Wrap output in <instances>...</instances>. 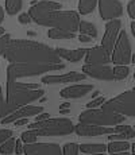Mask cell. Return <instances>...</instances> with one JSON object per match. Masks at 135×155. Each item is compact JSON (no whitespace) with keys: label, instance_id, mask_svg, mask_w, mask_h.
Returning <instances> with one entry per match:
<instances>
[{"label":"cell","instance_id":"cell-5","mask_svg":"<svg viewBox=\"0 0 135 155\" xmlns=\"http://www.w3.org/2000/svg\"><path fill=\"white\" fill-rule=\"evenodd\" d=\"M80 123L85 124H93V126H103V127H111L116 126L124 121V116L119 113L106 111V109H97V108H88L86 111L81 112L79 116Z\"/></svg>","mask_w":135,"mask_h":155},{"label":"cell","instance_id":"cell-11","mask_svg":"<svg viewBox=\"0 0 135 155\" xmlns=\"http://www.w3.org/2000/svg\"><path fill=\"white\" fill-rule=\"evenodd\" d=\"M43 111V107L38 105H23L20 108H18L16 111L11 112L10 115H7L5 117L2 119V124H10V123H14L15 120L18 119H23V117H31V116H37L38 113H41Z\"/></svg>","mask_w":135,"mask_h":155},{"label":"cell","instance_id":"cell-21","mask_svg":"<svg viewBox=\"0 0 135 155\" xmlns=\"http://www.w3.org/2000/svg\"><path fill=\"white\" fill-rule=\"evenodd\" d=\"M79 31L84 35H88L91 38H96L97 37V28H96L95 25L89 22H85V20H80L79 23Z\"/></svg>","mask_w":135,"mask_h":155},{"label":"cell","instance_id":"cell-40","mask_svg":"<svg viewBox=\"0 0 135 155\" xmlns=\"http://www.w3.org/2000/svg\"><path fill=\"white\" fill-rule=\"evenodd\" d=\"M111 155H131V154H128L127 151H122V153H112Z\"/></svg>","mask_w":135,"mask_h":155},{"label":"cell","instance_id":"cell-37","mask_svg":"<svg viewBox=\"0 0 135 155\" xmlns=\"http://www.w3.org/2000/svg\"><path fill=\"white\" fill-rule=\"evenodd\" d=\"M15 123V126H23V124H27V117H23V119H18V120H15L14 121Z\"/></svg>","mask_w":135,"mask_h":155},{"label":"cell","instance_id":"cell-35","mask_svg":"<svg viewBox=\"0 0 135 155\" xmlns=\"http://www.w3.org/2000/svg\"><path fill=\"white\" fill-rule=\"evenodd\" d=\"M15 151L18 155H20L23 153V146H22V140H15Z\"/></svg>","mask_w":135,"mask_h":155},{"label":"cell","instance_id":"cell-2","mask_svg":"<svg viewBox=\"0 0 135 155\" xmlns=\"http://www.w3.org/2000/svg\"><path fill=\"white\" fill-rule=\"evenodd\" d=\"M35 3V2H34ZM62 5L56 2H39L32 4L29 15L32 22L39 26L61 28L76 32L79 30L80 16L74 11H61Z\"/></svg>","mask_w":135,"mask_h":155},{"label":"cell","instance_id":"cell-23","mask_svg":"<svg viewBox=\"0 0 135 155\" xmlns=\"http://www.w3.org/2000/svg\"><path fill=\"white\" fill-rule=\"evenodd\" d=\"M22 10V0H5V11L8 15H16Z\"/></svg>","mask_w":135,"mask_h":155},{"label":"cell","instance_id":"cell-17","mask_svg":"<svg viewBox=\"0 0 135 155\" xmlns=\"http://www.w3.org/2000/svg\"><path fill=\"white\" fill-rule=\"evenodd\" d=\"M56 53L58 54L59 58H64L66 61L70 62H79L81 61L84 55L86 53V49H76V50H68V49H62V47H58V49H54Z\"/></svg>","mask_w":135,"mask_h":155},{"label":"cell","instance_id":"cell-6","mask_svg":"<svg viewBox=\"0 0 135 155\" xmlns=\"http://www.w3.org/2000/svg\"><path fill=\"white\" fill-rule=\"evenodd\" d=\"M134 101H135L134 91H127L108 101L106 100L101 105H103V109H106V111L115 112L123 116H128V117H134L135 116Z\"/></svg>","mask_w":135,"mask_h":155},{"label":"cell","instance_id":"cell-18","mask_svg":"<svg viewBox=\"0 0 135 155\" xmlns=\"http://www.w3.org/2000/svg\"><path fill=\"white\" fill-rule=\"evenodd\" d=\"M79 150L85 154H97V153H106L107 146L101 143H85V144L79 146Z\"/></svg>","mask_w":135,"mask_h":155},{"label":"cell","instance_id":"cell-26","mask_svg":"<svg viewBox=\"0 0 135 155\" xmlns=\"http://www.w3.org/2000/svg\"><path fill=\"white\" fill-rule=\"evenodd\" d=\"M15 151V139L11 136L8 138L5 142H3L0 144V153L2 154H5V155H10Z\"/></svg>","mask_w":135,"mask_h":155},{"label":"cell","instance_id":"cell-3","mask_svg":"<svg viewBox=\"0 0 135 155\" xmlns=\"http://www.w3.org/2000/svg\"><path fill=\"white\" fill-rule=\"evenodd\" d=\"M45 91L41 89L38 84H22V82H16V80H7L5 99L0 86V120L20 107L39 100Z\"/></svg>","mask_w":135,"mask_h":155},{"label":"cell","instance_id":"cell-45","mask_svg":"<svg viewBox=\"0 0 135 155\" xmlns=\"http://www.w3.org/2000/svg\"><path fill=\"white\" fill-rule=\"evenodd\" d=\"M3 155H5V154H3Z\"/></svg>","mask_w":135,"mask_h":155},{"label":"cell","instance_id":"cell-30","mask_svg":"<svg viewBox=\"0 0 135 155\" xmlns=\"http://www.w3.org/2000/svg\"><path fill=\"white\" fill-rule=\"evenodd\" d=\"M106 101V97H96V99H93V100H91L88 104H86V107L88 108H97V107H100L101 104Z\"/></svg>","mask_w":135,"mask_h":155},{"label":"cell","instance_id":"cell-10","mask_svg":"<svg viewBox=\"0 0 135 155\" xmlns=\"http://www.w3.org/2000/svg\"><path fill=\"white\" fill-rule=\"evenodd\" d=\"M99 11L104 20H111L122 16L123 7L119 0H99Z\"/></svg>","mask_w":135,"mask_h":155},{"label":"cell","instance_id":"cell-25","mask_svg":"<svg viewBox=\"0 0 135 155\" xmlns=\"http://www.w3.org/2000/svg\"><path fill=\"white\" fill-rule=\"evenodd\" d=\"M113 71V80H124L130 74V68L127 65H116L112 69Z\"/></svg>","mask_w":135,"mask_h":155},{"label":"cell","instance_id":"cell-44","mask_svg":"<svg viewBox=\"0 0 135 155\" xmlns=\"http://www.w3.org/2000/svg\"><path fill=\"white\" fill-rule=\"evenodd\" d=\"M88 155H104V153H97V154H88Z\"/></svg>","mask_w":135,"mask_h":155},{"label":"cell","instance_id":"cell-38","mask_svg":"<svg viewBox=\"0 0 135 155\" xmlns=\"http://www.w3.org/2000/svg\"><path fill=\"white\" fill-rule=\"evenodd\" d=\"M59 109H70V104L69 103H64L59 105Z\"/></svg>","mask_w":135,"mask_h":155},{"label":"cell","instance_id":"cell-19","mask_svg":"<svg viewBox=\"0 0 135 155\" xmlns=\"http://www.w3.org/2000/svg\"><path fill=\"white\" fill-rule=\"evenodd\" d=\"M47 37L52 39H73L76 35L72 31H66V30L61 28H50L47 32Z\"/></svg>","mask_w":135,"mask_h":155},{"label":"cell","instance_id":"cell-7","mask_svg":"<svg viewBox=\"0 0 135 155\" xmlns=\"http://www.w3.org/2000/svg\"><path fill=\"white\" fill-rule=\"evenodd\" d=\"M111 54H112L111 62H113L115 65H127L131 62V55H133L131 54V42L124 30L119 31Z\"/></svg>","mask_w":135,"mask_h":155},{"label":"cell","instance_id":"cell-32","mask_svg":"<svg viewBox=\"0 0 135 155\" xmlns=\"http://www.w3.org/2000/svg\"><path fill=\"white\" fill-rule=\"evenodd\" d=\"M127 11H128V15H130V18H135V0H130V3H128L127 5Z\"/></svg>","mask_w":135,"mask_h":155},{"label":"cell","instance_id":"cell-24","mask_svg":"<svg viewBox=\"0 0 135 155\" xmlns=\"http://www.w3.org/2000/svg\"><path fill=\"white\" fill-rule=\"evenodd\" d=\"M115 132L123 135L124 140L126 139H133L135 136V130L133 128V126H119V124H116L115 126Z\"/></svg>","mask_w":135,"mask_h":155},{"label":"cell","instance_id":"cell-15","mask_svg":"<svg viewBox=\"0 0 135 155\" xmlns=\"http://www.w3.org/2000/svg\"><path fill=\"white\" fill-rule=\"evenodd\" d=\"M111 54L103 46H95L92 49H86L85 62L88 65H106L111 62Z\"/></svg>","mask_w":135,"mask_h":155},{"label":"cell","instance_id":"cell-1","mask_svg":"<svg viewBox=\"0 0 135 155\" xmlns=\"http://www.w3.org/2000/svg\"><path fill=\"white\" fill-rule=\"evenodd\" d=\"M2 55L10 62L7 80L35 77L47 71L65 69V64L61 62L56 50L34 41L10 39Z\"/></svg>","mask_w":135,"mask_h":155},{"label":"cell","instance_id":"cell-13","mask_svg":"<svg viewBox=\"0 0 135 155\" xmlns=\"http://www.w3.org/2000/svg\"><path fill=\"white\" fill-rule=\"evenodd\" d=\"M85 74L79 73V71H69L59 76H45L42 77L41 82L47 85H56V84H69V82H79L85 80Z\"/></svg>","mask_w":135,"mask_h":155},{"label":"cell","instance_id":"cell-20","mask_svg":"<svg viewBox=\"0 0 135 155\" xmlns=\"http://www.w3.org/2000/svg\"><path fill=\"white\" fill-rule=\"evenodd\" d=\"M131 147L130 143L126 140H110V144L107 146V151L112 153H122V151H127Z\"/></svg>","mask_w":135,"mask_h":155},{"label":"cell","instance_id":"cell-29","mask_svg":"<svg viewBox=\"0 0 135 155\" xmlns=\"http://www.w3.org/2000/svg\"><path fill=\"white\" fill-rule=\"evenodd\" d=\"M11 39V35L10 34H2L0 35V55L3 54V51H4V49H5V45L8 43V41Z\"/></svg>","mask_w":135,"mask_h":155},{"label":"cell","instance_id":"cell-22","mask_svg":"<svg viewBox=\"0 0 135 155\" xmlns=\"http://www.w3.org/2000/svg\"><path fill=\"white\" fill-rule=\"evenodd\" d=\"M97 0H80L79 2V11L81 15H88L95 10Z\"/></svg>","mask_w":135,"mask_h":155},{"label":"cell","instance_id":"cell-27","mask_svg":"<svg viewBox=\"0 0 135 155\" xmlns=\"http://www.w3.org/2000/svg\"><path fill=\"white\" fill-rule=\"evenodd\" d=\"M79 146L76 143H66L62 148V155H79Z\"/></svg>","mask_w":135,"mask_h":155},{"label":"cell","instance_id":"cell-9","mask_svg":"<svg viewBox=\"0 0 135 155\" xmlns=\"http://www.w3.org/2000/svg\"><path fill=\"white\" fill-rule=\"evenodd\" d=\"M120 27H122V22L119 19H111L106 25V32H104V37L101 39V46L110 54L112 53L113 45L116 42V38H118V34L120 31Z\"/></svg>","mask_w":135,"mask_h":155},{"label":"cell","instance_id":"cell-41","mask_svg":"<svg viewBox=\"0 0 135 155\" xmlns=\"http://www.w3.org/2000/svg\"><path fill=\"white\" fill-rule=\"evenodd\" d=\"M131 32H133V35H135V22L131 23Z\"/></svg>","mask_w":135,"mask_h":155},{"label":"cell","instance_id":"cell-43","mask_svg":"<svg viewBox=\"0 0 135 155\" xmlns=\"http://www.w3.org/2000/svg\"><path fill=\"white\" fill-rule=\"evenodd\" d=\"M4 32H5V30L3 28V27H0V35H2V34H4Z\"/></svg>","mask_w":135,"mask_h":155},{"label":"cell","instance_id":"cell-12","mask_svg":"<svg viewBox=\"0 0 135 155\" xmlns=\"http://www.w3.org/2000/svg\"><path fill=\"white\" fill-rule=\"evenodd\" d=\"M74 132L79 136H100V135L115 134V128L80 123V124H77V126H74Z\"/></svg>","mask_w":135,"mask_h":155},{"label":"cell","instance_id":"cell-36","mask_svg":"<svg viewBox=\"0 0 135 155\" xmlns=\"http://www.w3.org/2000/svg\"><path fill=\"white\" fill-rule=\"evenodd\" d=\"M79 41H80V42H91V41H92V38L91 37H88V35H84V34H80L79 35Z\"/></svg>","mask_w":135,"mask_h":155},{"label":"cell","instance_id":"cell-28","mask_svg":"<svg viewBox=\"0 0 135 155\" xmlns=\"http://www.w3.org/2000/svg\"><path fill=\"white\" fill-rule=\"evenodd\" d=\"M37 138H38V135L35 134L34 130H29L22 134V142H25V143H34V142H37Z\"/></svg>","mask_w":135,"mask_h":155},{"label":"cell","instance_id":"cell-39","mask_svg":"<svg viewBox=\"0 0 135 155\" xmlns=\"http://www.w3.org/2000/svg\"><path fill=\"white\" fill-rule=\"evenodd\" d=\"M3 19H4V11H3V8L0 7V23L3 22Z\"/></svg>","mask_w":135,"mask_h":155},{"label":"cell","instance_id":"cell-16","mask_svg":"<svg viewBox=\"0 0 135 155\" xmlns=\"http://www.w3.org/2000/svg\"><path fill=\"white\" fill-rule=\"evenodd\" d=\"M93 89V86L89 84H80V85H72L61 91V97L64 99H80L84 97Z\"/></svg>","mask_w":135,"mask_h":155},{"label":"cell","instance_id":"cell-14","mask_svg":"<svg viewBox=\"0 0 135 155\" xmlns=\"http://www.w3.org/2000/svg\"><path fill=\"white\" fill-rule=\"evenodd\" d=\"M83 71L85 76L93 77L97 80H104V81H111L113 80V71L112 68L108 65H84Z\"/></svg>","mask_w":135,"mask_h":155},{"label":"cell","instance_id":"cell-8","mask_svg":"<svg viewBox=\"0 0 135 155\" xmlns=\"http://www.w3.org/2000/svg\"><path fill=\"white\" fill-rule=\"evenodd\" d=\"M26 155H62V150L57 143H26L23 147Z\"/></svg>","mask_w":135,"mask_h":155},{"label":"cell","instance_id":"cell-4","mask_svg":"<svg viewBox=\"0 0 135 155\" xmlns=\"http://www.w3.org/2000/svg\"><path fill=\"white\" fill-rule=\"evenodd\" d=\"M30 130H34L38 136H64L74 131V124L69 119H46L29 124Z\"/></svg>","mask_w":135,"mask_h":155},{"label":"cell","instance_id":"cell-31","mask_svg":"<svg viewBox=\"0 0 135 155\" xmlns=\"http://www.w3.org/2000/svg\"><path fill=\"white\" fill-rule=\"evenodd\" d=\"M12 136V131L11 130H0V144L3 142H5L8 138Z\"/></svg>","mask_w":135,"mask_h":155},{"label":"cell","instance_id":"cell-34","mask_svg":"<svg viewBox=\"0 0 135 155\" xmlns=\"http://www.w3.org/2000/svg\"><path fill=\"white\" fill-rule=\"evenodd\" d=\"M50 115L47 112H43L42 111L41 113H38L37 116H35V121H39V120H46V119H49Z\"/></svg>","mask_w":135,"mask_h":155},{"label":"cell","instance_id":"cell-42","mask_svg":"<svg viewBox=\"0 0 135 155\" xmlns=\"http://www.w3.org/2000/svg\"><path fill=\"white\" fill-rule=\"evenodd\" d=\"M69 111H70V109H59V112H61V113H64V115H65V113H68Z\"/></svg>","mask_w":135,"mask_h":155},{"label":"cell","instance_id":"cell-33","mask_svg":"<svg viewBox=\"0 0 135 155\" xmlns=\"http://www.w3.org/2000/svg\"><path fill=\"white\" fill-rule=\"evenodd\" d=\"M18 19H19V22L22 23V25H29V23L31 22V18H30L29 14H20Z\"/></svg>","mask_w":135,"mask_h":155}]
</instances>
